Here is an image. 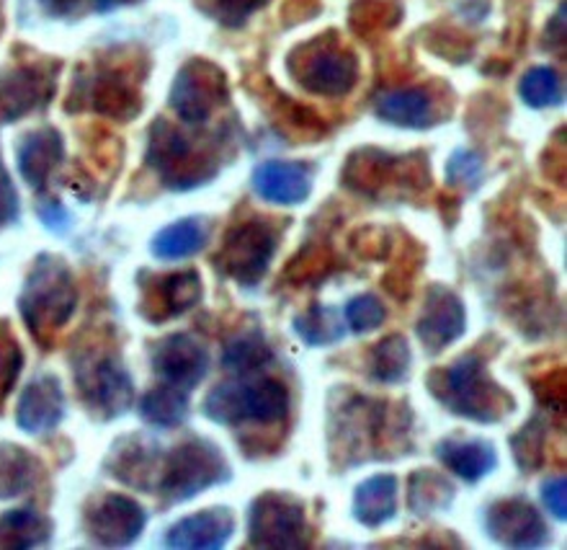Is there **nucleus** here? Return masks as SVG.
Wrapping results in <instances>:
<instances>
[{
	"label": "nucleus",
	"instance_id": "25",
	"mask_svg": "<svg viewBox=\"0 0 567 550\" xmlns=\"http://www.w3.org/2000/svg\"><path fill=\"white\" fill-rule=\"evenodd\" d=\"M398 512V478L380 473L367 478L353 493V517L364 528H382Z\"/></svg>",
	"mask_w": 567,
	"mask_h": 550
},
{
	"label": "nucleus",
	"instance_id": "31",
	"mask_svg": "<svg viewBox=\"0 0 567 550\" xmlns=\"http://www.w3.org/2000/svg\"><path fill=\"white\" fill-rule=\"evenodd\" d=\"M274 363V352L261 332H243L227 342L223 365L235 375H256Z\"/></svg>",
	"mask_w": 567,
	"mask_h": 550
},
{
	"label": "nucleus",
	"instance_id": "47",
	"mask_svg": "<svg viewBox=\"0 0 567 550\" xmlns=\"http://www.w3.org/2000/svg\"><path fill=\"white\" fill-rule=\"evenodd\" d=\"M42 3L47 6V11L52 13H70L81 0H42Z\"/></svg>",
	"mask_w": 567,
	"mask_h": 550
},
{
	"label": "nucleus",
	"instance_id": "44",
	"mask_svg": "<svg viewBox=\"0 0 567 550\" xmlns=\"http://www.w3.org/2000/svg\"><path fill=\"white\" fill-rule=\"evenodd\" d=\"M565 491H567V481L565 478H549L542 486V501H545L547 512H553V517L557 520H565L567 517V499H565Z\"/></svg>",
	"mask_w": 567,
	"mask_h": 550
},
{
	"label": "nucleus",
	"instance_id": "10",
	"mask_svg": "<svg viewBox=\"0 0 567 550\" xmlns=\"http://www.w3.org/2000/svg\"><path fill=\"white\" fill-rule=\"evenodd\" d=\"M230 91L223 70L207 60H192L178 70L171 85V109L181 122L204 124L215 116Z\"/></svg>",
	"mask_w": 567,
	"mask_h": 550
},
{
	"label": "nucleus",
	"instance_id": "48",
	"mask_svg": "<svg viewBox=\"0 0 567 550\" xmlns=\"http://www.w3.org/2000/svg\"><path fill=\"white\" fill-rule=\"evenodd\" d=\"M142 3V0H96V11L106 13V11H116V8L122 6H135Z\"/></svg>",
	"mask_w": 567,
	"mask_h": 550
},
{
	"label": "nucleus",
	"instance_id": "19",
	"mask_svg": "<svg viewBox=\"0 0 567 550\" xmlns=\"http://www.w3.org/2000/svg\"><path fill=\"white\" fill-rule=\"evenodd\" d=\"M235 532V515L227 507L202 509L192 517L178 520L165 536V546L178 550H217L223 548Z\"/></svg>",
	"mask_w": 567,
	"mask_h": 550
},
{
	"label": "nucleus",
	"instance_id": "20",
	"mask_svg": "<svg viewBox=\"0 0 567 550\" xmlns=\"http://www.w3.org/2000/svg\"><path fill=\"white\" fill-rule=\"evenodd\" d=\"M254 189L271 204H302L312 192V171L302 163L266 161L254 171Z\"/></svg>",
	"mask_w": 567,
	"mask_h": 550
},
{
	"label": "nucleus",
	"instance_id": "42",
	"mask_svg": "<svg viewBox=\"0 0 567 550\" xmlns=\"http://www.w3.org/2000/svg\"><path fill=\"white\" fill-rule=\"evenodd\" d=\"M353 241H357L353 243V248L367 258H384L392 246L390 235L380 231V227H364V231H361Z\"/></svg>",
	"mask_w": 567,
	"mask_h": 550
},
{
	"label": "nucleus",
	"instance_id": "23",
	"mask_svg": "<svg viewBox=\"0 0 567 550\" xmlns=\"http://www.w3.org/2000/svg\"><path fill=\"white\" fill-rule=\"evenodd\" d=\"M91 106L99 114L109 116V120H135L142 109L137 83L130 75H124L122 70H104V73L93 78Z\"/></svg>",
	"mask_w": 567,
	"mask_h": 550
},
{
	"label": "nucleus",
	"instance_id": "35",
	"mask_svg": "<svg viewBox=\"0 0 567 550\" xmlns=\"http://www.w3.org/2000/svg\"><path fill=\"white\" fill-rule=\"evenodd\" d=\"M545 442H547L545 419L534 416L526 427H522L518 435L511 437V450H514L518 468L526 470V473L539 470L542 462H545Z\"/></svg>",
	"mask_w": 567,
	"mask_h": 550
},
{
	"label": "nucleus",
	"instance_id": "28",
	"mask_svg": "<svg viewBox=\"0 0 567 550\" xmlns=\"http://www.w3.org/2000/svg\"><path fill=\"white\" fill-rule=\"evenodd\" d=\"M188 396L186 390L173 388V385H157V388L147 390L140 400V416L142 421L157 429H173L181 427L188 419Z\"/></svg>",
	"mask_w": 567,
	"mask_h": 550
},
{
	"label": "nucleus",
	"instance_id": "9",
	"mask_svg": "<svg viewBox=\"0 0 567 550\" xmlns=\"http://www.w3.org/2000/svg\"><path fill=\"white\" fill-rule=\"evenodd\" d=\"M248 546L266 550H297L310 546V528L302 501L284 491H266L248 517Z\"/></svg>",
	"mask_w": 567,
	"mask_h": 550
},
{
	"label": "nucleus",
	"instance_id": "46",
	"mask_svg": "<svg viewBox=\"0 0 567 550\" xmlns=\"http://www.w3.org/2000/svg\"><path fill=\"white\" fill-rule=\"evenodd\" d=\"M563 19H565V6L560 8V11L555 13V19L549 21V31H547V37H545V42H547V47H560L563 44V37H565V29H563Z\"/></svg>",
	"mask_w": 567,
	"mask_h": 550
},
{
	"label": "nucleus",
	"instance_id": "17",
	"mask_svg": "<svg viewBox=\"0 0 567 550\" xmlns=\"http://www.w3.org/2000/svg\"><path fill=\"white\" fill-rule=\"evenodd\" d=\"M65 416V390L54 375H39L21 393L16 421L27 435L42 437L60 427Z\"/></svg>",
	"mask_w": 567,
	"mask_h": 550
},
{
	"label": "nucleus",
	"instance_id": "11",
	"mask_svg": "<svg viewBox=\"0 0 567 550\" xmlns=\"http://www.w3.org/2000/svg\"><path fill=\"white\" fill-rule=\"evenodd\" d=\"M464 324H467V313H464L462 297L444 285H433L425 293L415 334H419L429 355H439V352L452 347L460 339L464 334Z\"/></svg>",
	"mask_w": 567,
	"mask_h": 550
},
{
	"label": "nucleus",
	"instance_id": "36",
	"mask_svg": "<svg viewBox=\"0 0 567 550\" xmlns=\"http://www.w3.org/2000/svg\"><path fill=\"white\" fill-rule=\"evenodd\" d=\"M333 254H330L328 246H307L291 258L284 279L291 282L295 287H302L307 282L326 277V274L333 269Z\"/></svg>",
	"mask_w": 567,
	"mask_h": 550
},
{
	"label": "nucleus",
	"instance_id": "21",
	"mask_svg": "<svg viewBox=\"0 0 567 550\" xmlns=\"http://www.w3.org/2000/svg\"><path fill=\"white\" fill-rule=\"evenodd\" d=\"M374 114L382 122L408 130H425L436 122V101L429 89H395L377 96Z\"/></svg>",
	"mask_w": 567,
	"mask_h": 550
},
{
	"label": "nucleus",
	"instance_id": "40",
	"mask_svg": "<svg viewBox=\"0 0 567 550\" xmlns=\"http://www.w3.org/2000/svg\"><path fill=\"white\" fill-rule=\"evenodd\" d=\"M266 0H196L204 13L217 19L225 27H240L254 11H258Z\"/></svg>",
	"mask_w": 567,
	"mask_h": 550
},
{
	"label": "nucleus",
	"instance_id": "12",
	"mask_svg": "<svg viewBox=\"0 0 567 550\" xmlns=\"http://www.w3.org/2000/svg\"><path fill=\"white\" fill-rule=\"evenodd\" d=\"M485 530L508 548H542L549 538L545 517L526 499H503L487 507Z\"/></svg>",
	"mask_w": 567,
	"mask_h": 550
},
{
	"label": "nucleus",
	"instance_id": "30",
	"mask_svg": "<svg viewBox=\"0 0 567 550\" xmlns=\"http://www.w3.org/2000/svg\"><path fill=\"white\" fill-rule=\"evenodd\" d=\"M454 501V486L441 473L423 468L415 470L408 483V507L413 515L425 517L433 512H444Z\"/></svg>",
	"mask_w": 567,
	"mask_h": 550
},
{
	"label": "nucleus",
	"instance_id": "6",
	"mask_svg": "<svg viewBox=\"0 0 567 550\" xmlns=\"http://www.w3.org/2000/svg\"><path fill=\"white\" fill-rule=\"evenodd\" d=\"M289 70L307 93L328 99L346 96L359 81L357 54L333 39H315V42L299 47L291 54Z\"/></svg>",
	"mask_w": 567,
	"mask_h": 550
},
{
	"label": "nucleus",
	"instance_id": "37",
	"mask_svg": "<svg viewBox=\"0 0 567 550\" xmlns=\"http://www.w3.org/2000/svg\"><path fill=\"white\" fill-rule=\"evenodd\" d=\"M388 318V308H384L382 301L372 293L351 297L349 305H346V326L351 328L353 334H369L374 328H380Z\"/></svg>",
	"mask_w": 567,
	"mask_h": 550
},
{
	"label": "nucleus",
	"instance_id": "14",
	"mask_svg": "<svg viewBox=\"0 0 567 550\" xmlns=\"http://www.w3.org/2000/svg\"><path fill=\"white\" fill-rule=\"evenodd\" d=\"M153 369L165 385L188 393L207 377L209 355L194 336L173 334L155 344Z\"/></svg>",
	"mask_w": 567,
	"mask_h": 550
},
{
	"label": "nucleus",
	"instance_id": "43",
	"mask_svg": "<svg viewBox=\"0 0 567 550\" xmlns=\"http://www.w3.org/2000/svg\"><path fill=\"white\" fill-rule=\"evenodd\" d=\"M16 217H19V194H16L6 166L0 163V227L16 223Z\"/></svg>",
	"mask_w": 567,
	"mask_h": 550
},
{
	"label": "nucleus",
	"instance_id": "4",
	"mask_svg": "<svg viewBox=\"0 0 567 550\" xmlns=\"http://www.w3.org/2000/svg\"><path fill=\"white\" fill-rule=\"evenodd\" d=\"M233 478L230 462L223 455V450L209 439H188V442L178 445L176 450L168 455L163 462V476L157 491L163 493L168 505H181L199 497L202 491L212 489V486H223Z\"/></svg>",
	"mask_w": 567,
	"mask_h": 550
},
{
	"label": "nucleus",
	"instance_id": "27",
	"mask_svg": "<svg viewBox=\"0 0 567 550\" xmlns=\"http://www.w3.org/2000/svg\"><path fill=\"white\" fill-rule=\"evenodd\" d=\"M52 540V522L37 509H11L0 517V548L29 550Z\"/></svg>",
	"mask_w": 567,
	"mask_h": 550
},
{
	"label": "nucleus",
	"instance_id": "15",
	"mask_svg": "<svg viewBox=\"0 0 567 550\" xmlns=\"http://www.w3.org/2000/svg\"><path fill=\"white\" fill-rule=\"evenodd\" d=\"M202 301V277L199 272L184 269L153 277L150 285H142L140 310L147 320L163 324V320L178 318Z\"/></svg>",
	"mask_w": 567,
	"mask_h": 550
},
{
	"label": "nucleus",
	"instance_id": "13",
	"mask_svg": "<svg viewBox=\"0 0 567 550\" xmlns=\"http://www.w3.org/2000/svg\"><path fill=\"white\" fill-rule=\"evenodd\" d=\"M147 515L135 499L106 493L89 512V536L104 548H127L142 536Z\"/></svg>",
	"mask_w": 567,
	"mask_h": 550
},
{
	"label": "nucleus",
	"instance_id": "39",
	"mask_svg": "<svg viewBox=\"0 0 567 550\" xmlns=\"http://www.w3.org/2000/svg\"><path fill=\"white\" fill-rule=\"evenodd\" d=\"M480 179H483V159L475 151H456L446 163V182L460 189H477Z\"/></svg>",
	"mask_w": 567,
	"mask_h": 550
},
{
	"label": "nucleus",
	"instance_id": "2",
	"mask_svg": "<svg viewBox=\"0 0 567 550\" xmlns=\"http://www.w3.org/2000/svg\"><path fill=\"white\" fill-rule=\"evenodd\" d=\"M78 305V289L73 272L60 256L42 254L31 266L27 285L21 289L19 310L31 336L47 349L68 320L73 318Z\"/></svg>",
	"mask_w": 567,
	"mask_h": 550
},
{
	"label": "nucleus",
	"instance_id": "24",
	"mask_svg": "<svg viewBox=\"0 0 567 550\" xmlns=\"http://www.w3.org/2000/svg\"><path fill=\"white\" fill-rule=\"evenodd\" d=\"M65 159L62 135L52 128H42L23 138L19 145V171L31 189H42L54 169Z\"/></svg>",
	"mask_w": 567,
	"mask_h": 550
},
{
	"label": "nucleus",
	"instance_id": "33",
	"mask_svg": "<svg viewBox=\"0 0 567 550\" xmlns=\"http://www.w3.org/2000/svg\"><path fill=\"white\" fill-rule=\"evenodd\" d=\"M295 334L307 347H330L346 336V326L338 310L326 308V305H312L302 316L295 318Z\"/></svg>",
	"mask_w": 567,
	"mask_h": 550
},
{
	"label": "nucleus",
	"instance_id": "3",
	"mask_svg": "<svg viewBox=\"0 0 567 550\" xmlns=\"http://www.w3.org/2000/svg\"><path fill=\"white\" fill-rule=\"evenodd\" d=\"M289 388L277 377L240 375L238 380L219 383L204 398V414L225 427H279L289 416Z\"/></svg>",
	"mask_w": 567,
	"mask_h": 550
},
{
	"label": "nucleus",
	"instance_id": "16",
	"mask_svg": "<svg viewBox=\"0 0 567 550\" xmlns=\"http://www.w3.org/2000/svg\"><path fill=\"white\" fill-rule=\"evenodd\" d=\"M106 468L130 489L155 491L163 476V452L153 439L142 435L122 437L109 452Z\"/></svg>",
	"mask_w": 567,
	"mask_h": 550
},
{
	"label": "nucleus",
	"instance_id": "26",
	"mask_svg": "<svg viewBox=\"0 0 567 550\" xmlns=\"http://www.w3.org/2000/svg\"><path fill=\"white\" fill-rule=\"evenodd\" d=\"M207 238L209 227L202 217H184L178 223L165 225L150 243V251L161 262H181V258L199 254L207 246Z\"/></svg>",
	"mask_w": 567,
	"mask_h": 550
},
{
	"label": "nucleus",
	"instance_id": "38",
	"mask_svg": "<svg viewBox=\"0 0 567 550\" xmlns=\"http://www.w3.org/2000/svg\"><path fill=\"white\" fill-rule=\"evenodd\" d=\"M23 367V355L21 344L16 342L11 328H8L6 320H0V408H3L6 398L11 396L16 380H19V373Z\"/></svg>",
	"mask_w": 567,
	"mask_h": 550
},
{
	"label": "nucleus",
	"instance_id": "5",
	"mask_svg": "<svg viewBox=\"0 0 567 550\" xmlns=\"http://www.w3.org/2000/svg\"><path fill=\"white\" fill-rule=\"evenodd\" d=\"M147 163L173 192L196 189L217 176L215 155L204 151L165 120H157L150 130Z\"/></svg>",
	"mask_w": 567,
	"mask_h": 550
},
{
	"label": "nucleus",
	"instance_id": "22",
	"mask_svg": "<svg viewBox=\"0 0 567 550\" xmlns=\"http://www.w3.org/2000/svg\"><path fill=\"white\" fill-rule=\"evenodd\" d=\"M436 458L467 483L483 481L498 468V452L487 439H444L436 445Z\"/></svg>",
	"mask_w": 567,
	"mask_h": 550
},
{
	"label": "nucleus",
	"instance_id": "32",
	"mask_svg": "<svg viewBox=\"0 0 567 550\" xmlns=\"http://www.w3.org/2000/svg\"><path fill=\"white\" fill-rule=\"evenodd\" d=\"M411 347H408L405 336L392 334L388 339H382L372 349V357H369V367H372V377L377 383L395 385L403 383L408 373H411Z\"/></svg>",
	"mask_w": 567,
	"mask_h": 550
},
{
	"label": "nucleus",
	"instance_id": "45",
	"mask_svg": "<svg viewBox=\"0 0 567 550\" xmlns=\"http://www.w3.org/2000/svg\"><path fill=\"white\" fill-rule=\"evenodd\" d=\"M37 212H39V220H42V223L54 233H65L68 227L73 225V217H70V212L62 207L60 202L39 204Z\"/></svg>",
	"mask_w": 567,
	"mask_h": 550
},
{
	"label": "nucleus",
	"instance_id": "41",
	"mask_svg": "<svg viewBox=\"0 0 567 550\" xmlns=\"http://www.w3.org/2000/svg\"><path fill=\"white\" fill-rule=\"evenodd\" d=\"M534 393H537L539 400L549 408V411L560 414L565 408V373L563 369H555V373L534 380Z\"/></svg>",
	"mask_w": 567,
	"mask_h": 550
},
{
	"label": "nucleus",
	"instance_id": "18",
	"mask_svg": "<svg viewBox=\"0 0 567 550\" xmlns=\"http://www.w3.org/2000/svg\"><path fill=\"white\" fill-rule=\"evenodd\" d=\"M54 91V75L42 65H23L0 81V122H16L44 106Z\"/></svg>",
	"mask_w": 567,
	"mask_h": 550
},
{
	"label": "nucleus",
	"instance_id": "29",
	"mask_svg": "<svg viewBox=\"0 0 567 550\" xmlns=\"http://www.w3.org/2000/svg\"><path fill=\"white\" fill-rule=\"evenodd\" d=\"M42 462L19 445L0 447V499L21 497L39 481Z\"/></svg>",
	"mask_w": 567,
	"mask_h": 550
},
{
	"label": "nucleus",
	"instance_id": "1",
	"mask_svg": "<svg viewBox=\"0 0 567 550\" xmlns=\"http://www.w3.org/2000/svg\"><path fill=\"white\" fill-rule=\"evenodd\" d=\"M429 388L449 411L480 424H498L516 408L514 396L487 375L485 363L477 355L460 357L446 369L433 373Z\"/></svg>",
	"mask_w": 567,
	"mask_h": 550
},
{
	"label": "nucleus",
	"instance_id": "34",
	"mask_svg": "<svg viewBox=\"0 0 567 550\" xmlns=\"http://www.w3.org/2000/svg\"><path fill=\"white\" fill-rule=\"evenodd\" d=\"M518 93H522L524 104L532 109H549L563 104V81L560 73L549 65L532 68L529 73L518 83Z\"/></svg>",
	"mask_w": 567,
	"mask_h": 550
},
{
	"label": "nucleus",
	"instance_id": "7",
	"mask_svg": "<svg viewBox=\"0 0 567 550\" xmlns=\"http://www.w3.org/2000/svg\"><path fill=\"white\" fill-rule=\"evenodd\" d=\"M75 383L83 404L99 419H120L135 400V383L114 352H85L75 359Z\"/></svg>",
	"mask_w": 567,
	"mask_h": 550
},
{
	"label": "nucleus",
	"instance_id": "8",
	"mask_svg": "<svg viewBox=\"0 0 567 550\" xmlns=\"http://www.w3.org/2000/svg\"><path fill=\"white\" fill-rule=\"evenodd\" d=\"M279 235L269 220H246L225 235L223 248L217 251L215 264L225 277L243 287H254L266 277L277 256Z\"/></svg>",
	"mask_w": 567,
	"mask_h": 550
}]
</instances>
